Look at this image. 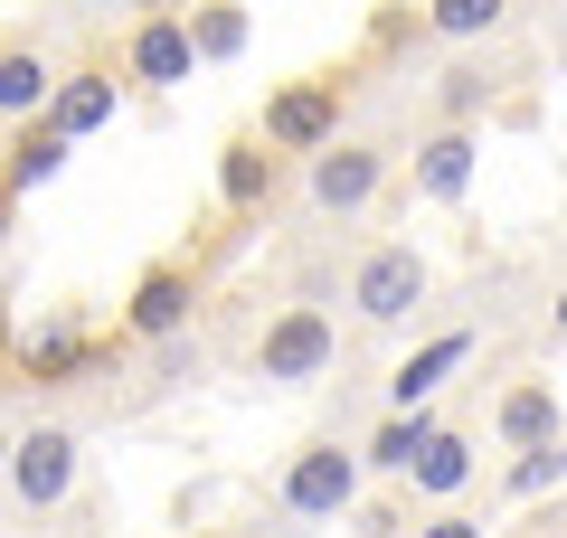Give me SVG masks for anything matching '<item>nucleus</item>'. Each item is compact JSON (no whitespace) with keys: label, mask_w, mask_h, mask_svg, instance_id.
I'll return each instance as SVG.
<instances>
[{"label":"nucleus","mask_w":567,"mask_h":538,"mask_svg":"<svg viewBox=\"0 0 567 538\" xmlns=\"http://www.w3.org/2000/svg\"><path fill=\"white\" fill-rule=\"evenodd\" d=\"M0 500H10V529H76L85 500V425L76 416H20L0 435Z\"/></svg>","instance_id":"obj_1"},{"label":"nucleus","mask_w":567,"mask_h":538,"mask_svg":"<svg viewBox=\"0 0 567 538\" xmlns=\"http://www.w3.org/2000/svg\"><path fill=\"white\" fill-rule=\"evenodd\" d=\"M360 492H369L360 435H350V425H322V435H303L293 454H284L275 492H265V510H256V538H312V529H341Z\"/></svg>","instance_id":"obj_2"},{"label":"nucleus","mask_w":567,"mask_h":538,"mask_svg":"<svg viewBox=\"0 0 567 538\" xmlns=\"http://www.w3.org/2000/svg\"><path fill=\"white\" fill-rule=\"evenodd\" d=\"M435 312V265L416 256L406 237H360L341 275V331L350 340H398Z\"/></svg>","instance_id":"obj_3"},{"label":"nucleus","mask_w":567,"mask_h":538,"mask_svg":"<svg viewBox=\"0 0 567 538\" xmlns=\"http://www.w3.org/2000/svg\"><path fill=\"white\" fill-rule=\"evenodd\" d=\"M341 350H350V331H341V312H331V302L284 293L275 312L237 340V379H246V387H331Z\"/></svg>","instance_id":"obj_4"},{"label":"nucleus","mask_w":567,"mask_h":538,"mask_svg":"<svg viewBox=\"0 0 567 538\" xmlns=\"http://www.w3.org/2000/svg\"><path fill=\"white\" fill-rule=\"evenodd\" d=\"M398 170H406L398 133H341V142H322V152L303 161L293 199H303V218H322V227H360V218H379V199L398 189Z\"/></svg>","instance_id":"obj_5"},{"label":"nucleus","mask_w":567,"mask_h":538,"mask_svg":"<svg viewBox=\"0 0 567 538\" xmlns=\"http://www.w3.org/2000/svg\"><path fill=\"white\" fill-rule=\"evenodd\" d=\"M492 114L511 123L529 114V58L502 39H473L425 76V123H492Z\"/></svg>","instance_id":"obj_6"},{"label":"nucleus","mask_w":567,"mask_h":538,"mask_svg":"<svg viewBox=\"0 0 567 538\" xmlns=\"http://www.w3.org/2000/svg\"><path fill=\"white\" fill-rule=\"evenodd\" d=\"M256 133H265V152H284L293 170H303L322 142H341V133H350V76H341V66H322V76L275 85V95L256 104Z\"/></svg>","instance_id":"obj_7"},{"label":"nucleus","mask_w":567,"mask_h":538,"mask_svg":"<svg viewBox=\"0 0 567 538\" xmlns=\"http://www.w3.org/2000/svg\"><path fill=\"white\" fill-rule=\"evenodd\" d=\"M199 302H208V275L189 256H152L133 275V293H123V340H133V350H152V340H181L189 321H199Z\"/></svg>","instance_id":"obj_8"},{"label":"nucleus","mask_w":567,"mask_h":538,"mask_svg":"<svg viewBox=\"0 0 567 538\" xmlns=\"http://www.w3.org/2000/svg\"><path fill=\"white\" fill-rule=\"evenodd\" d=\"M473 170H483V123H416L398 189H406V199H425V208H454L473 189Z\"/></svg>","instance_id":"obj_9"},{"label":"nucleus","mask_w":567,"mask_h":538,"mask_svg":"<svg viewBox=\"0 0 567 538\" xmlns=\"http://www.w3.org/2000/svg\"><path fill=\"white\" fill-rule=\"evenodd\" d=\"M473 350H483V321H445V331H425L416 350L379 379V406H435L454 387V369H473Z\"/></svg>","instance_id":"obj_10"},{"label":"nucleus","mask_w":567,"mask_h":538,"mask_svg":"<svg viewBox=\"0 0 567 538\" xmlns=\"http://www.w3.org/2000/svg\"><path fill=\"white\" fill-rule=\"evenodd\" d=\"M406 492L425 500V510H435V500H464L473 482H483V416H464V406H445V425H435V435H425V454L406 463Z\"/></svg>","instance_id":"obj_11"},{"label":"nucleus","mask_w":567,"mask_h":538,"mask_svg":"<svg viewBox=\"0 0 567 538\" xmlns=\"http://www.w3.org/2000/svg\"><path fill=\"white\" fill-rule=\"evenodd\" d=\"M483 435L502 444V454L567 435V397H558V379H539V369H511V379L483 397Z\"/></svg>","instance_id":"obj_12"},{"label":"nucleus","mask_w":567,"mask_h":538,"mask_svg":"<svg viewBox=\"0 0 567 538\" xmlns=\"http://www.w3.org/2000/svg\"><path fill=\"white\" fill-rule=\"evenodd\" d=\"M123 76L142 85V95H171V85L199 76V48H189V20L181 10H133V29H123Z\"/></svg>","instance_id":"obj_13"},{"label":"nucleus","mask_w":567,"mask_h":538,"mask_svg":"<svg viewBox=\"0 0 567 538\" xmlns=\"http://www.w3.org/2000/svg\"><path fill=\"white\" fill-rule=\"evenodd\" d=\"M123 95H133L123 58H76V66L58 76V95H48V114H39V123H58L66 142H85V133H104V123L123 114Z\"/></svg>","instance_id":"obj_14"},{"label":"nucleus","mask_w":567,"mask_h":538,"mask_svg":"<svg viewBox=\"0 0 567 538\" xmlns=\"http://www.w3.org/2000/svg\"><path fill=\"white\" fill-rule=\"evenodd\" d=\"M284 179H293V161H284V152H265V133L246 123V133L218 152V208H227V218H275Z\"/></svg>","instance_id":"obj_15"},{"label":"nucleus","mask_w":567,"mask_h":538,"mask_svg":"<svg viewBox=\"0 0 567 538\" xmlns=\"http://www.w3.org/2000/svg\"><path fill=\"white\" fill-rule=\"evenodd\" d=\"M58 48L39 39V20L29 29H0V123H29V114H48V95H58Z\"/></svg>","instance_id":"obj_16"},{"label":"nucleus","mask_w":567,"mask_h":538,"mask_svg":"<svg viewBox=\"0 0 567 538\" xmlns=\"http://www.w3.org/2000/svg\"><path fill=\"white\" fill-rule=\"evenodd\" d=\"M445 425V406H379V416L360 425V463H369V482H398L406 463L425 454V435Z\"/></svg>","instance_id":"obj_17"},{"label":"nucleus","mask_w":567,"mask_h":538,"mask_svg":"<svg viewBox=\"0 0 567 538\" xmlns=\"http://www.w3.org/2000/svg\"><path fill=\"white\" fill-rule=\"evenodd\" d=\"M66 152H76V142L58 133V123H10V152H0V189H10V199H29V189H48V179L66 170Z\"/></svg>","instance_id":"obj_18"},{"label":"nucleus","mask_w":567,"mask_h":538,"mask_svg":"<svg viewBox=\"0 0 567 538\" xmlns=\"http://www.w3.org/2000/svg\"><path fill=\"white\" fill-rule=\"evenodd\" d=\"M181 20H189L199 66H237L246 39H256V0H181Z\"/></svg>","instance_id":"obj_19"},{"label":"nucleus","mask_w":567,"mask_h":538,"mask_svg":"<svg viewBox=\"0 0 567 538\" xmlns=\"http://www.w3.org/2000/svg\"><path fill=\"white\" fill-rule=\"evenodd\" d=\"M558 492H567V435L520 444V454L502 463V482H492V500H502V510H529V500H558Z\"/></svg>","instance_id":"obj_20"},{"label":"nucleus","mask_w":567,"mask_h":538,"mask_svg":"<svg viewBox=\"0 0 567 538\" xmlns=\"http://www.w3.org/2000/svg\"><path fill=\"white\" fill-rule=\"evenodd\" d=\"M520 0H425V39L445 48H473V39H502Z\"/></svg>","instance_id":"obj_21"},{"label":"nucleus","mask_w":567,"mask_h":538,"mask_svg":"<svg viewBox=\"0 0 567 538\" xmlns=\"http://www.w3.org/2000/svg\"><path fill=\"white\" fill-rule=\"evenodd\" d=\"M416 510H425V500L416 492H406V482H388V492L379 500H350V538H406V529H416Z\"/></svg>","instance_id":"obj_22"},{"label":"nucleus","mask_w":567,"mask_h":538,"mask_svg":"<svg viewBox=\"0 0 567 538\" xmlns=\"http://www.w3.org/2000/svg\"><path fill=\"white\" fill-rule=\"evenodd\" d=\"M406 538H492L483 510H464V500H435V510H416V529Z\"/></svg>","instance_id":"obj_23"},{"label":"nucleus","mask_w":567,"mask_h":538,"mask_svg":"<svg viewBox=\"0 0 567 538\" xmlns=\"http://www.w3.org/2000/svg\"><path fill=\"white\" fill-rule=\"evenodd\" d=\"M539 340H548V350H567V275L548 283V312H539Z\"/></svg>","instance_id":"obj_24"},{"label":"nucleus","mask_w":567,"mask_h":538,"mask_svg":"<svg viewBox=\"0 0 567 538\" xmlns=\"http://www.w3.org/2000/svg\"><path fill=\"white\" fill-rule=\"evenodd\" d=\"M66 10H95V20H104V10H133V0H66Z\"/></svg>","instance_id":"obj_25"},{"label":"nucleus","mask_w":567,"mask_h":538,"mask_svg":"<svg viewBox=\"0 0 567 538\" xmlns=\"http://www.w3.org/2000/svg\"><path fill=\"white\" fill-rule=\"evenodd\" d=\"M548 39H558V48H567V0H558V10H548Z\"/></svg>","instance_id":"obj_26"},{"label":"nucleus","mask_w":567,"mask_h":538,"mask_svg":"<svg viewBox=\"0 0 567 538\" xmlns=\"http://www.w3.org/2000/svg\"><path fill=\"white\" fill-rule=\"evenodd\" d=\"M133 10H181V0H133Z\"/></svg>","instance_id":"obj_27"},{"label":"nucleus","mask_w":567,"mask_h":538,"mask_svg":"<svg viewBox=\"0 0 567 538\" xmlns=\"http://www.w3.org/2000/svg\"><path fill=\"white\" fill-rule=\"evenodd\" d=\"M0 538H10V500H0Z\"/></svg>","instance_id":"obj_28"}]
</instances>
